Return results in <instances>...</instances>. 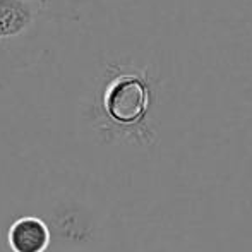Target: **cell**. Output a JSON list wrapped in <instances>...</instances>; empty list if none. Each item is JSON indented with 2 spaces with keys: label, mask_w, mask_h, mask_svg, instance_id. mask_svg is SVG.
Here are the masks:
<instances>
[{
  "label": "cell",
  "mask_w": 252,
  "mask_h": 252,
  "mask_svg": "<svg viewBox=\"0 0 252 252\" xmlns=\"http://www.w3.org/2000/svg\"><path fill=\"white\" fill-rule=\"evenodd\" d=\"M52 19L30 0H0V47L30 38L41 23Z\"/></svg>",
  "instance_id": "obj_2"
},
{
  "label": "cell",
  "mask_w": 252,
  "mask_h": 252,
  "mask_svg": "<svg viewBox=\"0 0 252 252\" xmlns=\"http://www.w3.org/2000/svg\"><path fill=\"white\" fill-rule=\"evenodd\" d=\"M50 242V226L38 216H21L7 230L10 252H47Z\"/></svg>",
  "instance_id": "obj_3"
},
{
  "label": "cell",
  "mask_w": 252,
  "mask_h": 252,
  "mask_svg": "<svg viewBox=\"0 0 252 252\" xmlns=\"http://www.w3.org/2000/svg\"><path fill=\"white\" fill-rule=\"evenodd\" d=\"M153 101L155 83L148 69L108 62L98 77L91 115L103 134L144 136Z\"/></svg>",
  "instance_id": "obj_1"
},
{
  "label": "cell",
  "mask_w": 252,
  "mask_h": 252,
  "mask_svg": "<svg viewBox=\"0 0 252 252\" xmlns=\"http://www.w3.org/2000/svg\"><path fill=\"white\" fill-rule=\"evenodd\" d=\"M30 2H33L36 7H40L43 12H47V14H50V16L53 17H57V16H60L59 12H55V3L59 2V0H30Z\"/></svg>",
  "instance_id": "obj_4"
}]
</instances>
